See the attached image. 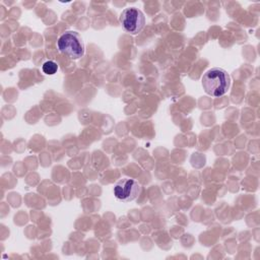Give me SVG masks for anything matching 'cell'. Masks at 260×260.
Segmentation results:
<instances>
[{"instance_id":"6da1fadb","label":"cell","mask_w":260,"mask_h":260,"mask_svg":"<svg viewBox=\"0 0 260 260\" xmlns=\"http://www.w3.org/2000/svg\"><path fill=\"white\" fill-rule=\"evenodd\" d=\"M201 81L205 92L214 98H218L226 93L231 85L230 75L224 69L218 67L207 70L203 74Z\"/></svg>"},{"instance_id":"7a4b0ae2","label":"cell","mask_w":260,"mask_h":260,"mask_svg":"<svg viewBox=\"0 0 260 260\" xmlns=\"http://www.w3.org/2000/svg\"><path fill=\"white\" fill-rule=\"evenodd\" d=\"M58 50L70 59H79L83 56L85 47L81 36L74 30H67L62 34L57 42Z\"/></svg>"},{"instance_id":"3957f363","label":"cell","mask_w":260,"mask_h":260,"mask_svg":"<svg viewBox=\"0 0 260 260\" xmlns=\"http://www.w3.org/2000/svg\"><path fill=\"white\" fill-rule=\"evenodd\" d=\"M120 22L126 31L131 35H136L144 27L145 17L141 10L136 7H130L122 11L120 15Z\"/></svg>"},{"instance_id":"277c9868","label":"cell","mask_w":260,"mask_h":260,"mask_svg":"<svg viewBox=\"0 0 260 260\" xmlns=\"http://www.w3.org/2000/svg\"><path fill=\"white\" fill-rule=\"evenodd\" d=\"M141 193V185L134 179L123 178L114 186L115 197L123 202H129L138 197Z\"/></svg>"},{"instance_id":"5b68a950","label":"cell","mask_w":260,"mask_h":260,"mask_svg":"<svg viewBox=\"0 0 260 260\" xmlns=\"http://www.w3.org/2000/svg\"><path fill=\"white\" fill-rule=\"evenodd\" d=\"M42 70L45 74H48V75H53L57 72L58 70V65L55 61H52V60H48L46 61L43 66H42Z\"/></svg>"}]
</instances>
